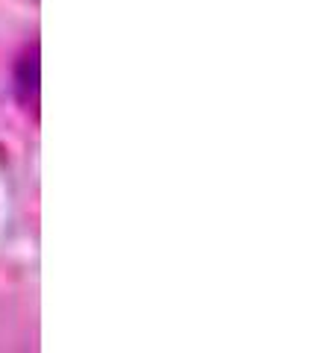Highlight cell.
Segmentation results:
<instances>
[{
    "instance_id": "1",
    "label": "cell",
    "mask_w": 335,
    "mask_h": 353,
    "mask_svg": "<svg viewBox=\"0 0 335 353\" xmlns=\"http://www.w3.org/2000/svg\"><path fill=\"white\" fill-rule=\"evenodd\" d=\"M15 92H18V101L27 109L36 106L39 101V48L36 44L27 48L15 62Z\"/></svg>"
}]
</instances>
